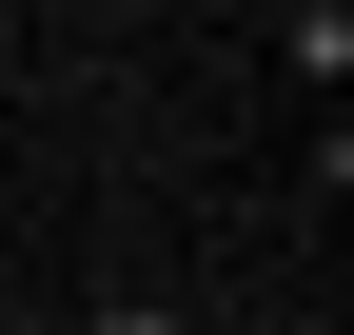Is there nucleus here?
Masks as SVG:
<instances>
[{
  "mask_svg": "<svg viewBox=\"0 0 354 335\" xmlns=\"http://www.w3.org/2000/svg\"><path fill=\"white\" fill-rule=\"evenodd\" d=\"M79 335H177V316H158V296H99V316H79Z\"/></svg>",
  "mask_w": 354,
  "mask_h": 335,
  "instance_id": "1",
  "label": "nucleus"
}]
</instances>
